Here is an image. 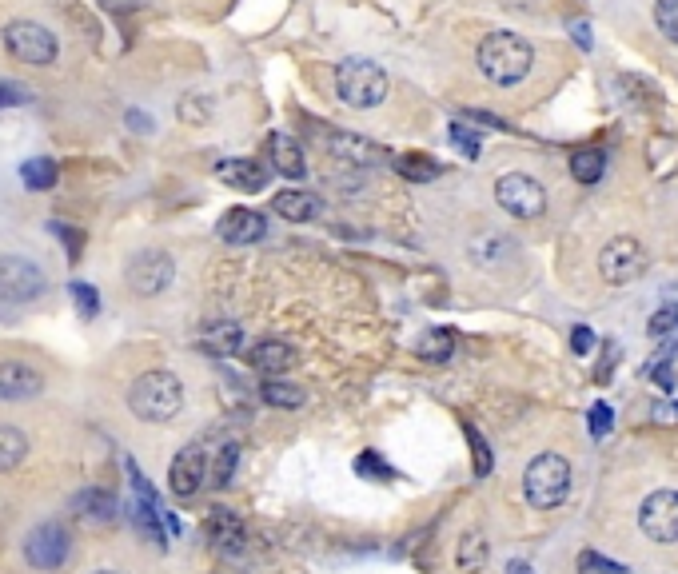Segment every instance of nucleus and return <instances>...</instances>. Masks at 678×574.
I'll return each instance as SVG.
<instances>
[{"label":"nucleus","instance_id":"nucleus-1","mask_svg":"<svg viewBox=\"0 0 678 574\" xmlns=\"http://www.w3.org/2000/svg\"><path fill=\"white\" fill-rule=\"evenodd\" d=\"M475 64H479V72H483L495 88H515V84H523V80L531 76V68H535V48H531L527 36L499 28V32H487V36H483V44H479V52H475Z\"/></svg>","mask_w":678,"mask_h":574},{"label":"nucleus","instance_id":"nucleus-2","mask_svg":"<svg viewBox=\"0 0 678 574\" xmlns=\"http://www.w3.org/2000/svg\"><path fill=\"white\" fill-rule=\"evenodd\" d=\"M128 411L140 423H172L184 411V383L172 371H144L128 387Z\"/></svg>","mask_w":678,"mask_h":574},{"label":"nucleus","instance_id":"nucleus-3","mask_svg":"<svg viewBox=\"0 0 678 574\" xmlns=\"http://www.w3.org/2000/svg\"><path fill=\"white\" fill-rule=\"evenodd\" d=\"M387 92H391V80H387V72H383L375 60H367V56H343L336 64V96L347 108L371 112V108H379V104L387 100Z\"/></svg>","mask_w":678,"mask_h":574},{"label":"nucleus","instance_id":"nucleus-4","mask_svg":"<svg viewBox=\"0 0 678 574\" xmlns=\"http://www.w3.org/2000/svg\"><path fill=\"white\" fill-rule=\"evenodd\" d=\"M523 495L535 511H555L571 495V463L559 451H543L523 471Z\"/></svg>","mask_w":678,"mask_h":574},{"label":"nucleus","instance_id":"nucleus-5","mask_svg":"<svg viewBox=\"0 0 678 574\" xmlns=\"http://www.w3.org/2000/svg\"><path fill=\"white\" fill-rule=\"evenodd\" d=\"M4 48H8L20 64H28V68H48V64H56V56H60L56 36H52L44 24H36V20H12V24H4Z\"/></svg>","mask_w":678,"mask_h":574},{"label":"nucleus","instance_id":"nucleus-6","mask_svg":"<svg viewBox=\"0 0 678 574\" xmlns=\"http://www.w3.org/2000/svg\"><path fill=\"white\" fill-rule=\"evenodd\" d=\"M176 280V260L168 256V252H160V248H144V252H136L132 260H128V268H124V284L132 295H140V299H152V295H164L168 287Z\"/></svg>","mask_w":678,"mask_h":574},{"label":"nucleus","instance_id":"nucleus-7","mask_svg":"<svg viewBox=\"0 0 678 574\" xmlns=\"http://www.w3.org/2000/svg\"><path fill=\"white\" fill-rule=\"evenodd\" d=\"M495 200L515 220H539L547 212V188L527 172H507L495 180Z\"/></svg>","mask_w":678,"mask_h":574},{"label":"nucleus","instance_id":"nucleus-8","mask_svg":"<svg viewBox=\"0 0 678 574\" xmlns=\"http://www.w3.org/2000/svg\"><path fill=\"white\" fill-rule=\"evenodd\" d=\"M647 248L635 240V236H615L603 244L599 252V276L607 280L611 287H627L635 284L643 272H647Z\"/></svg>","mask_w":678,"mask_h":574},{"label":"nucleus","instance_id":"nucleus-9","mask_svg":"<svg viewBox=\"0 0 678 574\" xmlns=\"http://www.w3.org/2000/svg\"><path fill=\"white\" fill-rule=\"evenodd\" d=\"M48 276L44 268H36L28 256H0V299L4 303H32L36 295H44Z\"/></svg>","mask_w":678,"mask_h":574},{"label":"nucleus","instance_id":"nucleus-10","mask_svg":"<svg viewBox=\"0 0 678 574\" xmlns=\"http://www.w3.org/2000/svg\"><path fill=\"white\" fill-rule=\"evenodd\" d=\"M68 531L60 523H40L24 539V563L36 571H60L68 563Z\"/></svg>","mask_w":678,"mask_h":574},{"label":"nucleus","instance_id":"nucleus-11","mask_svg":"<svg viewBox=\"0 0 678 574\" xmlns=\"http://www.w3.org/2000/svg\"><path fill=\"white\" fill-rule=\"evenodd\" d=\"M639 531L651 543H678V491H655L639 507Z\"/></svg>","mask_w":678,"mask_h":574},{"label":"nucleus","instance_id":"nucleus-12","mask_svg":"<svg viewBox=\"0 0 678 574\" xmlns=\"http://www.w3.org/2000/svg\"><path fill=\"white\" fill-rule=\"evenodd\" d=\"M204 479H208V451L204 447H184L176 459H172V467H168V491L176 495V499H192L200 487H204Z\"/></svg>","mask_w":678,"mask_h":574},{"label":"nucleus","instance_id":"nucleus-13","mask_svg":"<svg viewBox=\"0 0 678 574\" xmlns=\"http://www.w3.org/2000/svg\"><path fill=\"white\" fill-rule=\"evenodd\" d=\"M44 391V375L24 363V359H4L0 363V399L4 403H24Z\"/></svg>","mask_w":678,"mask_h":574},{"label":"nucleus","instance_id":"nucleus-14","mask_svg":"<svg viewBox=\"0 0 678 574\" xmlns=\"http://www.w3.org/2000/svg\"><path fill=\"white\" fill-rule=\"evenodd\" d=\"M264 236H268V220H264V212L232 208V212H224V220H220V240H228V244H236V248L260 244Z\"/></svg>","mask_w":678,"mask_h":574},{"label":"nucleus","instance_id":"nucleus-15","mask_svg":"<svg viewBox=\"0 0 678 574\" xmlns=\"http://www.w3.org/2000/svg\"><path fill=\"white\" fill-rule=\"evenodd\" d=\"M216 176L224 180V184H232L236 192H264L268 188V180H272V168L264 164V160H220L216 164Z\"/></svg>","mask_w":678,"mask_h":574},{"label":"nucleus","instance_id":"nucleus-16","mask_svg":"<svg viewBox=\"0 0 678 574\" xmlns=\"http://www.w3.org/2000/svg\"><path fill=\"white\" fill-rule=\"evenodd\" d=\"M204 535H208V543H212L216 551H224V555H240L244 543H248L244 523H240L232 511H224V507H212V515H208V523H204Z\"/></svg>","mask_w":678,"mask_h":574},{"label":"nucleus","instance_id":"nucleus-17","mask_svg":"<svg viewBox=\"0 0 678 574\" xmlns=\"http://www.w3.org/2000/svg\"><path fill=\"white\" fill-rule=\"evenodd\" d=\"M268 156H272V168H276L280 176H288V180H304V176H308L304 148H300V140H292L288 132H272Z\"/></svg>","mask_w":678,"mask_h":574},{"label":"nucleus","instance_id":"nucleus-18","mask_svg":"<svg viewBox=\"0 0 678 574\" xmlns=\"http://www.w3.org/2000/svg\"><path fill=\"white\" fill-rule=\"evenodd\" d=\"M328 152H332L336 160H343V164H359V168H371V164L387 160L383 148H375L371 140L351 136V132H332V136H328Z\"/></svg>","mask_w":678,"mask_h":574},{"label":"nucleus","instance_id":"nucleus-19","mask_svg":"<svg viewBox=\"0 0 678 574\" xmlns=\"http://www.w3.org/2000/svg\"><path fill=\"white\" fill-rule=\"evenodd\" d=\"M248 363H252L260 375H284V371H292V363H296V347L284 343V339H260V343L248 351Z\"/></svg>","mask_w":678,"mask_h":574},{"label":"nucleus","instance_id":"nucleus-20","mask_svg":"<svg viewBox=\"0 0 678 574\" xmlns=\"http://www.w3.org/2000/svg\"><path fill=\"white\" fill-rule=\"evenodd\" d=\"M272 212L280 216V220H288V224H312L320 212H324V200L316 196V192H280L276 200H272Z\"/></svg>","mask_w":678,"mask_h":574},{"label":"nucleus","instance_id":"nucleus-21","mask_svg":"<svg viewBox=\"0 0 678 574\" xmlns=\"http://www.w3.org/2000/svg\"><path fill=\"white\" fill-rule=\"evenodd\" d=\"M72 511L80 519H88V523H112L120 515V499L112 491H104V487H88V491H80L72 499Z\"/></svg>","mask_w":678,"mask_h":574},{"label":"nucleus","instance_id":"nucleus-22","mask_svg":"<svg viewBox=\"0 0 678 574\" xmlns=\"http://www.w3.org/2000/svg\"><path fill=\"white\" fill-rule=\"evenodd\" d=\"M491 559V547H487V535L483 531H463L459 543H455V567L463 574H479Z\"/></svg>","mask_w":678,"mask_h":574},{"label":"nucleus","instance_id":"nucleus-23","mask_svg":"<svg viewBox=\"0 0 678 574\" xmlns=\"http://www.w3.org/2000/svg\"><path fill=\"white\" fill-rule=\"evenodd\" d=\"M260 399L268 403V407H280V411H296V407H304V387L300 383H292V379H284V375H272L268 383H260Z\"/></svg>","mask_w":678,"mask_h":574},{"label":"nucleus","instance_id":"nucleus-24","mask_svg":"<svg viewBox=\"0 0 678 574\" xmlns=\"http://www.w3.org/2000/svg\"><path fill=\"white\" fill-rule=\"evenodd\" d=\"M467 252H471V260H475V264L491 268V264L507 260V256L515 252V244H511L507 236H499V232H483V236H475V240L467 244Z\"/></svg>","mask_w":678,"mask_h":574},{"label":"nucleus","instance_id":"nucleus-25","mask_svg":"<svg viewBox=\"0 0 678 574\" xmlns=\"http://www.w3.org/2000/svg\"><path fill=\"white\" fill-rule=\"evenodd\" d=\"M28 435L20 431V427H12V423H0V475L4 471H12V467H20L24 459H28Z\"/></svg>","mask_w":678,"mask_h":574},{"label":"nucleus","instance_id":"nucleus-26","mask_svg":"<svg viewBox=\"0 0 678 574\" xmlns=\"http://www.w3.org/2000/svg\"><path fill=\"white\" fill-rule=\"evenodd\" d=\"M415 351H419V359H427V363H447V359L455 355V335H451L447 327H431V331L419 335Z\"/></svg>","mask_w":678,"mask_h":574},{"label":"nucleus","instance_id":"nucleus-27","mask_svg":"<svg viewBox=\"0 0 678 574\" xmlns=\"http://www.w3.org/2000/svg\"><path fill=\"white\" fill-rule=\"evenodd\" d=\"M603 172H607V152H599V148H583V152H575V156H571V176H575L579 184H599V180H603Z\"/></svg>","mask_w":678,"mask_h":574},{"label":"nucleus","instance_id":"nucleus-28","mask_svg":"<svg viewBox=\"0 0 678 574\" xmlns=\"http://www.w3.org/2000/svg\"><path fill=\"white\" fill-rule=\"evenodd\" d=\"M20 180H24L28 192H48V188H56V160H48V156L24 160V164H20Z\"/></svg>","mask_w":678,"mask_h":574},{"label":"nucleus","instance_id":"nucleus-29","mask_svg":"<svg viewBox=\"0 0 678 574\" xmlns=\"http://www.w3.org/2000/svg\"><path fill=\"white\" fill-rule=\"evenodd\" d=\"M395 172H399L403 180H411V184H431V180L443 176V168H439L435 160H427V156H399V160H395Z\"/></svg>","mask_w":678,"mask_h":574},{"label":"nucleus","instance_id":"nucleus-30","mask_svg":"<svg viewBox=\"0 0 678 574\" xmlns=\"http://www.w3.org/2000/svg\"><path fill=\"white\" fill-rule=\"evenodd\" d=\"M647 335H651V339H659V343H667V347L675 351L678 347V311L675 307L655 311V315H651V323H647Z\"/></svg>","mask_w":678,"mask_h":574},{"label":"nucleus","instance_id":"nucleus-31","mask_svg":"<svg viewBox=\"0 0 678 574\" xmlns=\"http://www.w3.org/2000/svg\"><path fill=\"white\" fill-rule=\"evenodd\" d=\"M236 459H240L236 443H224L220 455H216V463H208V479H212L216 487H228V483H232V471H236Z\"/></svg>","mask_w":678,"mask_h":574},{"label":"nucleus","instance_id":"nucleus-32","mask_svg":"<svg viewBox=\"0 0 678 574\" xmlns=\"http://www.w3.org/2000/svg\"><path fill=\"white\" fill-rule=\"evenodd\" d=\"M68 295L76 299V311H80V319H96V315H100V295H96V287H92V284L76 280V284H68Z\"/></svg>","mask_w":678,"mask_h":574},{"label":"nucleus","instance_id":"nucleus-33","mask_svg":"<svg viewBox=\"0 0 678 574\" xmlns=\"http://www.w3.org/2000/svg\"><path fill=\"white\" fill-rule=\"evenodd\" d=\"M447 140L467 156V160H479V136L467 128V124H459V120H451L447 124Z\"/></svg>","mask_w":678,"mask_h":574},{"label":"nucleus","instance_id":"nucleus-34","mask_svg":"<svg viewBox=\"0 0 678 574\" xmlns=\"http://www.w3.org/2000/svg\"><path fill=\"white\" fill-rule=\"evenodd\" d=\"M355 475H363V479H371V483H387L395 471H391L375 451H363V455L355 459Z\"/></svg>","mask_w":678,"mask_h":574},{"label":"nucleus","instance_id":"nucleus-35","mask_svg":"<svg viewBox=\"0 0 678 574\" xmlns=\"http://www.w3.org/2000/svg\"><path fill=\"white\" fill-rule=\"evenodd\" d=\"M579 574H631V571H627L623 563L599 555V551H583V555H579Z\"/></svg>","mask_w":678,"mask_h":574},{"label":"nucleus","instance_id":"nucleus-36","mask_svg":"<svg viewBox=\"0 0 678 574\" xmlns=\"http://www.w3.org/2000/svg\"><path fill=\"white\" fill-rule=\"evenodd\" d=\"M463 431H467V443H471V455H475V475H479V479L491 475V447H487V439H483L471 423H463Z\"/></svg>","mask_w":678,"mask_h":574},{"label":"nucleus","instance_id":"nucleus-37","mask_svg":"<svg viewBox=\"0 0 678 574\" xmlns=\"http://www.w3.org/2000/svg\"><path fill=\"white\" fill-rule=\"evenodd\" d=\"M655 24L671 44H678V0H659L655 4Z\"/></svg>","mask_w":678,"mask_h":574},{"label":"nucleus","instance_id":"nucleus-38","mask_svg":"<svg viewBox=\"0 0 678 574\" xmlns=\"http://www.w3.org/2000/svg\"><path fill=\"white\" fill-rule=\"evenodd\" d=\"M587 427H591V435H595V439H607V435H611V427H615V411H611L607 403H595V407H591V415H587Z\"/></svg>","mask_w":678,"mask_h":574},{"label":"nucleus","instance_id":"nucleus-39","mask_svg":"<svg viewBox=\"0 0 678 574\" xmlns=\"http://www.w3.org/2000/svg\"><path fill=\"white\" fill-rule=\"evenodd\" d=\"M48 228H52V232L60 236V244L68 248V260H80V248H84V236H80L76 228H68V224H60V220H52Z\"/></svg>","mask_w":678,"mask_h":574},{"label":"nucleus","instance_id":"nucleus-40","mask_svg":"<svg viewBox=\"0 0 678 574\" xmlns=\"http://www.w3.org/2000/svg\"><path fill=\"white\" fill-rule=\"evenodd\" d=\"M28 100H32V92H28L24 84H12V80L0 84V108H20V104H28Z\"/></svg>","mask_w":678,"mask_h":574},{"label":"nucleus","instance_id":"nucleus-41","mask_svg":"<svg viewBox=\"0 0 678 574\" xmlns=\"http://www.w3.org/2000/svg\"><path fill=\"white\" fill-rule=\"evenodd\" d=\"M591 347H595V331L591 327H575L571 331V351L575 355H591Z\"/></svg>","mask_w":678,"mask_h":574},{"label":"nucleus","instance_id":"nucleus-42","mask_svg":"<svg viewBox=\"0 0 678 574\" xmlns=\"http://www.w3.org/2000/svg\"><path fill=\"white\" fill-rule=\"evenodd\" d=\"M651 379H655L663 391H675V367H671V359L655 363V367H651Z\"/></svg>","mask_w":678,"mask_h":574},{"label":"nucleus","instance_id":"nucleus-43","mask_svg":"<svg viewBox=\"0 0 678 574\" xmlns=\"http://www.w3.org/2000/svg\"><path fill=\"white\" fill-rule=\"evenodd\" d=\"M467 120H479V124H487V128H499V132H507V124H503L499 116H491V112H479V108H467Z\"/></svg>","mask_w":678,"mask_h":574},{"label":"nucleus","instance_id":"nucleus-44","mask_svg":"<svg viewBox=\"0 0 678 574\" xmlns=\"http://www.w3.org/2000/svg\"><path fill=\"white\" fill-rule=\"evenodd\" d=\"M655 423H678V403H655Z\"/></svg>","mask_w":678,"mask_h":574},{"label":"nucleus","instance_id":"nucleus-45","mask_svg":"<svg viewBox=\"0 0 678 574\" xmlns=\"http://www.w3.org/2000/svg\"><path fill=\"white\" fill-rule=\"evenodd\" d=\"M571 32H575V44H579L583 52H591V28H587V20H579Z\"/></svg>","mask_w":678,"mask_h":574},{"label":"nucleus","instance_id":"nucleus-46","mask_svg":"<svg viewBox=\"0 0 678 574\" xmlns=\"http://www.w3.org/2000/svg\"><path fill=\"white\" fill-rule=\"evenodd\" d=\"M128 124H136V132H152V120L144 112H128Z\"/></svg>","mask_w":678,"mask_h":574},{"label":"nucleus","instance_id":"nucleus-47","mask_svg":"<svg viewBox=\"0 0 678 574\" xmlns=\"http://www.w3.org/2000/svg\"><path fill=\"white\" fill-rule=\"evenodd\" d=\"M144 0H104V8H112V12H128V8H140Z\"/></svg>","mask_w":678,"mask_h":574},{"label":"nucleus","instance_id":"nucleus-48","mask_svg":"<svg viewBox=\"0 0 678 574\" xmlns=\"http://www.w3.org/2000/svg\"><path fill=\"white\" fill-rule=\"evenodd\" d=\"M507 574H535V571H531V563H511Z\"/></svg>","mask_w":678,"mask_h":574},{"label":"nucleus","instance_id":"nucleus-49","mask_svg":"<svg viewBox=\"0 0 678 574\" xmlns=\"http://www.w3.org/2000/svg\"><path fill=\"white\" fill-rule=\"evenodd\" d=\"M96 574H116V571H96Z\"/></svg>","mask_w":678,"mask_h":574},{"label":"nucleus","instance_id":"nucleus-50","mask_svg":"<svg viewBox=\"0 0 678 574\" xmlns=\"http://www.w3.org/2000/svg\"><path fill=\"white\" fill-rule=\"evenodd\" d=\"M671 307H675V311H678V303H671Z\"/></svg>","mask_w":678,"mask_h":574}]
</instances>
